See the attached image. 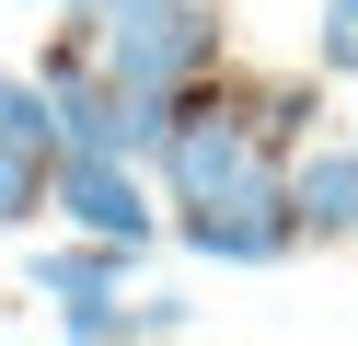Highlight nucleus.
Here are the masks:
<instances>
[{
	"instance_id": "1",
	"label": "nucleus",
	"mask_w": 358,
	"mask_h": 346,
	"mask_svg": "<svg viewBox=\"0 0 358 346\" xmlns=\"http://www.w3.org/2000/svg\"><path fill=\"white\" fill-rule=\"evenodd\" d=\"M93 23V69L127 92H185L220 58V0H81Z\"/></svg>"
},
{
	"instance_id": "2",
	"label": "nucleus",
	"mask_w": 358,
	"mask_h": 346,
	"mask_svg": "<svg viewBox=\"0 0 358 346\" xmlns=\"http://www.w3.org/2000/svg\"><path fill=\"white\" fill-rule=\"evenodd\" d=\"M173 231H185V254H208V266H278V254L301 243V208H289V173L266 161V173L220 185V196H173Z\"/></svg>"
},
{
	"instance_id": "3",
	"label": "nucleus",
	"mask_w": 358,
	"mask_h": 346,
	"mask_svg": "<svg viewBox=\"0 0 358 346\" xmlns=\"http://www.w3.org/2000/svg\"><path fill=\"white\" fill-rule=\"evenodd\" d=\"M47 208H70V231H104V243H139V254L162 231V208L139 196V161H116V150H58Z\"/></svg>"
},
{
	"instance_id": "4",
	"label": "nucleus",
	"mask_w": 358,
	"mask_h": 346,
	"mask_svg": "<svg viewBox=\"0 0 358 346\" xmlns=\"http://www.w3.org/2000/svg\"><path fill=\"white\" fill-rule=\"evenodd\" d=\"M289 208H301V243H358V150H301L289 161Z\"/></svg>"
},
{
	"instance_id": "5",
	"label": "nucleus",
	"mask_w": 358,
	"mask_h": 346,
	"mask_svg": "<svg viewBox=\"0 0 358 346\" xmlns=\"http://www.w3.org/2000/svg\"><path fill=\"white\" fill-rule=\"evenodd\" d=\"M127 266H139V243H104V231H81L70 254H35V289L81 300V289H127Z\"/></svg>"
},
{
	"instance_id": "6",
	"label": "nucleus",
	"mask_w": 358,
	"mask_h": 346,
	"mask_svg": "<svg viewBox=\"0 0 358 346\" xmlns=\"http://www.w3.org/2000/svg\"><path fill=\"white\" fill-rule=\"evenodd\" d=\"M47 185H58V150H35V138H0V231H12V219H35V208H47Z\"/></svg>"
},
{
	"instance_id": "7",
	"label": "nucleus",
	"mask_w": 358,
	"mask_h": 346,
	"mask_svg": "<svg viewBox=\"0 0 358 346\" xmlns=\"http://www.w3.org/2000/svg\"><path fill=\"white\" fill-rule=\"evenodd\" d=\"M0 138H35V150H58V104H47V81L0 69Z\"/></svg>"
},
{
	"instance_id": "8",
	"label": "nucleus",
	"mask_w": 358,
	"mask_h": 346,
	"mask_svg": "<svg viewBox=\"0 0 358 346\" xmlns=\"http://www.w3.org/2000/svg\"><path fill=\"white\" fill-rule=\"evenodd\" d=\"M58 335H81V346H93V335H127V300H116V289H81V300H58Z\"/></svg>"
},
{
	"instance_id": "9",
	"label": "nucleus",
	"mask_w": 358,
	"mask_h": 346,
	"mask_svg": "<svg viewBox=\"0 0 358 346\" xmlns=\"http://www.w3.org/2000/svg\"><path fill=\"white\" fill-rule=\"evenodd\" d=\"M312 58H324L335 81H358V0H324V35H312Z\"/></svg>"
},
{
	"instance_id": "10",
	"label": "nucleus",
	"mask_w": 358,
	"mask_h": 346,
	"mask_svg": "<svg viewBox=\"0 0 358 346\" xmlns=\"http://www.w3.org/2000/svg\"><path fill=\"white\" fill-rule=\"evenodd\" d=\"M127 335H185V300H127Z\"/></svg>"
}]
</instances>
